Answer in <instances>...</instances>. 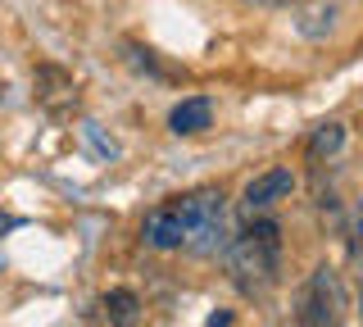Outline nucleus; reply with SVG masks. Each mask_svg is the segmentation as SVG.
I'll use <instances>...</instances> for the list:
<instances>
[{
    "label": "nucleus",
    "mask_w": 363,
    "mask_h": 327,
    "mask_svg": "<svg viewBox=\"0 0 363 327\" xmlns=\"http://www.w3.org/2000/svg\"><path fill=\"white\" fill-rule=\"evenodd\" d=\"M223 264H227V282L241 296L250 300L268 296L281 277V228L272 218H250V228L227 236Z\"/></svg>",
    "instance_id": "obj_1"
},
{
    "label": "nucleus",
    "mask_w": 363,
    "mask_h": 327,
    "mask_svg": "<svg viewBox=\"0 0 363 327\" xmlns=\"http://www.w3.org/2000/svg\"><path fill=\"white\" fill-rule=\"evenodd\" d=\"M177 214H182V232H186V250L191 255H218L227 245V200L218 187H200L177 196Z\"/></svg>",
    "instance_id": "obj_2"
},
{
    "label": "nucleus",
    "mask_w": 363,
    "mask_h": 327,
    "mask_svg": "<svg viewBox=\"0 0 363 327\" xmlns=\"http://www.w3.org/2000/svg\"><path fill=\"white\" fill-rule=\"evenodd\" d=\"M345 282H340L336 268H313L309 287L300 291V309H295V323L300 327H350L345 323Z\"/></svg>",
    "instance_id": "obj_3"
},
{
    "label": "nucleus",
    "mask_w": 363,
    "mask_h": 327,
    "mask_svg": "<svg viewBox=\"0 0 363 327\" xmlns=\"http://www.w3.org/2000/svg\"><path fill=\"white\" fill-rule=\"evenodd\" d=\"M32 100L45 109V114H73L77 109V82H73V73L60 69V64H37V73H32Z\"/></svg>",
    "instance_id": "obj_4"
},
{
    "label": "nucleus",
    "mask_w": 363,
    "mask_h": 327,
    "mask_svg": "<svg viewBox=\"0 0 363 327\" xmlns=\"http://www.w3.org/2000/svg\"><path fill=\"white\" fill-rule=\"evenodd\" d=\"M295 191V173L291 168H268V173L250 177L245 191H241V214L245 218H259V214H268L277 200H286Z\"/></svg>",
    "instance_id": "obj_5"
},
{
    "label": "nucleus",
    "mask_w": 363,
    "mask_h": 327,
    "mask_svg": "<svg viewBox=\"0 0 363 327\" xmlns=\"http://www.w3.org/2000/svg\"><path fill=\"white\" fill-rule=\"evenodd\" d=\"M141 236L150 250H182V241H186V232H182V214H177V200H168V205H155L145 214L141 223Z\"/></svg>",
    "instance_id": "obj_6"
},
{
    "label": "nucleus",
    "mask_w": 363,
    "mask_h": 327,
    "mask_svg": "<svg viewBox=\"0 0 363 327\" xmlns=\"http://www.w3.org/2000/svg\"><path fill=\"white\" fill-rule=\"evenodd\" d=\"M213 123V100L209 96H186L173 105V114H168V132L173 137H196Z\"/></svg>",
    "instance_id": "obj_7"
},
{
    "label": "nucleus",
    "mask_w": 363,
    "mask_h": 327,
    "mask_svg": "<svg viewBox=\"0 0 363 327\" xmlns=\"http://www.w3.org/2000/svg\"><path fill=\"white\" fill-rule=\"evenodd\" d=\"M100 314H105V323L109 327H136L141 323V296H136L132 287H113L100 296Z\"/></svg>",
    "instance_id": "obj_8"
},
{
    "label": "nucleus",
    "mask_w": 363,
    "mask_h": 327,
    "mask_svg": "<svg viewBox=\"0 0 363 327\" xmlns=\"http://www.w3.org/2000/svg\"><path fill=\"white\" fill-rule=\"evenodd\" d=\"M336 14H340L336 0H318V5H309L300 18H295V28H300V37L323 41V37H332V32H336Z\"/></svg>",
    "instance_id": "obj_9"
},
{
    "label": "nucleus",
    "mask_w": 363,
    "mask_h": 327,
    "mask_svg": "<svg viewBox=\"0 0 363 327\" xmlns=\"http://www.w3.org/2000/svg\"><path fill=\"white\" fill-rule=\"evenodd\" d=\"M340 145H345V128H340V123H318L309 145H304V155H309L313 164H323V160H332Z\"/></svg>",
    "instance_id": "obj_10"
},
{
    "label": "nucleus",
    "mask_w": 363,
    "mask_h": 327,
    "mask_svg": "<svg viewBox=\"0 0 363 327\" xmlns=\"http://www.w3.org/2000/svg\"><path fill=\"white\" fill-rule=\"evenodd\" d=\"M340 236H345V255H350V264L363 273V196L350 205V214L340 218Z\"/></svg>",
    "instance_id": "obj_11"
},
{
    "label": "nucleus",
    "mask_w": 363,
    "mask_h": 327,
    "mask_svg": "<svg viewBox=\"0 0 363 327\" xmlns=\"http://www.w3.org/2000/svg\"><path fill=\"white\" fill-rule=\"evenodd\" d=\"M128 64H132L136 73H150V77H168L164 69H159V60H155V55H150V50H141V46H128Z\"/></svg>",
    "instance_id": "obj_12"
},
{
    "label": "nucleus",
    "mask_w": 363,
    "mask_h": 327,
    "mask_svg": "<svg viewBox=\"0 0 363 327\" xmlns=\"http://www.w3.org/2000/svg\"><path fill=\"white\" fill-rule=\"evenodd\" d=\"M82 137H86L91 145H96V150H100V155H105V160H113V155H118V145H113V141H105V137H100V128H96V123H82Z\"/></svg>",
    "instance_id": "obj_13"
},
{
    "label": "nucleus",
    "mask_w": 363,
    "mask_h": 327,
    "mask_svg": "<svg viewBox=\"0 0 363 327\" xmlns=\"http://www.w3.org/2000/svg\"><path fill=\"white\" fill-rule=\"evenodd\" d=\"M14 228H18V218H14V214H5V209H0V236H9Z\"/></svg>",
    "instance_id": "obj_14"
},
{
    "label": "nucleus",
    "mask_w": 363,
    "mask_h": 327,
    "mask_svg": "<svg viewBox=\"0 0 363 327\" xmlns=\"http://www.w3.org/2000/svg\"><path fill=\"white\" fill-rule=\"evenodd\" d=\"M204 327H232V314H227V309H218V314H213V318L204 323Z\"/></svg>",
    "instance_id": "obj_15"
},
{
    "label": "nucleus",
    "mask_w": 363,
    "mask_h": 327,
    "mask_svg": "<svg viewBox=\"0 0 363 327\" xmlns=\"http://www.w3.org/2000/svg\"><path fill=\"white\" fill-rule=\"evenodd\" d=\"M245 5H255V9H281V5H291V0H245Z\"/></svg>",
    "instance_id": "obj_16"
},
{
    "label": "nucleus",
    "mask_w": 363,
    "mask_h": 327,
    "mask_svg": "<svg viewBox=\"0 0 363 327\" xmlns=\"http://www.w3.org/2000/svg\"><path fill=\"white\" fill-rule=\"evenodd\" d=\"M354 309H359V323H363V296H359V300H354Z\"/></svg>",
    "instance_id": "obj_17"
}]
</instances>
